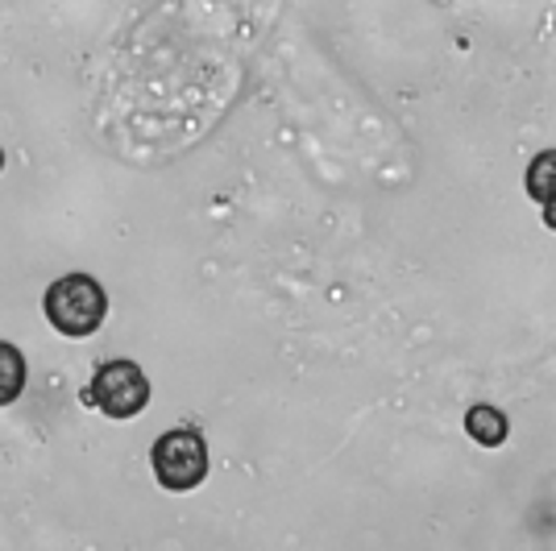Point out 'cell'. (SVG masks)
I'll use <instances>...</instances> for the list:
<instances>
[{
    "label": "cell",
    "mask_w": 556,
    "mask_h": 551,
    "mask_svg": "<svg viewBox=\"0 0 556 551\" xmlns=\"http://www.w3.org/2000/svg\"><path fill=\"white\" fill-rule=\"evenodd\" d=\"M42 311H47L54 332L79 341V336H92L96 328L104 323V316H109V295H104V286L92 274H67L59 278L54 286H47Z\"/></svg>",
    "instance_id": "1"
},
{
    "label": "cell",
    "mask_w": 556,
    "mask_h": 551,
    "mask_svg": "<svg viewBox=\"0 0 556 551\" xmlns=\"http://www.w3.org/2000/svg\"><path fill=\"white\" fill-rule=\"evenodd\" d=\"M150 464H154V477L163 489L170 494H187V489H195V485H204L208 477V444L200 432H166V436L154 439V448H150Z\"/></svg>",
    "instance_id": "2"
},
{
    "label": "cell",
    "mask_w": 556,
    "mask_h": 551,
    "mask_svg": "<svg viewBox=\"0 0 556 551\" xmlns=\"http://www.w3.org/2000/svg\"><path fill=\"white\" fill-rule=\"evenodd\" d=\"M96 411H104L109 419H134V414L146 411L150 402V377L138 361H104L96 369L92 386L84 394Z\"/></svg>",
    "instance_id": "3"
},
{
    "label": "cell",
    "mask_w": 556,
    "mask_h": 551,
    "mask_svg": "<svg viewBox=\"0 0 556 551\" xmlns=\"http://www.w3.org/2000/svg\"><path fill=\"white\" fill-rule=\"evenodd\" d=\"M465 432L478 439L482 448H498L507 439V414L482 402V407H473V411L465 414Z\"/></svg>",
    "instance_id": "4"
},
{
    "label": "cell",
    "mask_w": 556,
    "mask_h": 551,
    "mask_svg": "<svg viewBox=\"0 0 556 551\" xmlns=\"http://www.w3.org/2000/svg\"><path fill=\"white\" fill-rule=\"evenodd\" d=\"M25 390V357L17 345L0 341V407L17 402Z\"/></svg>",
    "instance_id": "5"
},
{
    "label": "cell",
    "mask_w": 556,
    "mask_h": 551,
    "mask_svg": "<svg viewBox=\"0 0 556 551\" xmlns=\"http://www.w3.org/2000/svg\"><path fill=\"white\" fill-rule=\"evenodd\" d=\"M528 191H532V200H548L556 195V150H544V154H535V162L528 166Z\"/></svg>",
    "instance_id": "6"
},
{
    "label": "cell",
    "mask_w": 556,
    "mask_h": 551,
    "mask_svg": "<svg viewBox=\"0 0 556 551\" xmlns=\"http://www.w3.org/2000/svg\"><path fill=\"white\" fill-rule=\"evenodd\" d=\"M544 225L556 232V195H548V200H544Z\"/></svg>",
    "instance_id": "7"
},
{
    "label": "cell",
    "mask_w": 556,
    "mask_h": 551,
    "mask_svg": "<svg viewBox=\"0 0 556 551\" xmlns=\"http://www.w3.org/2000/svg\"><path fill=\"white\" fill-rule=\"evenodd\" d=\"M0 170H4V150H0Z\"/></svg>",
    "instance_id": "8"
}]
</instances>
